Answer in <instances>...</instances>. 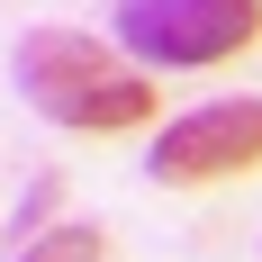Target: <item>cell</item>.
I'll use <instances>...</instances> for the list:
<instances>
[{
  "mask_svg": "<svg viewBox=\"0 0 262 262\" xmlns=\"http://www.w3.org/2000/svg\"><path fill=\"white\" fill-rule=\"evenodd\" d=\"M262 36V0H118V46L154 73H199Z\"/></svg>",
  "mask_w": 262,
  "mask_h": 262,
  "instance_id": "obj_2",
  "label": "cell"
},
{
  "mask_svg": "<svg viewBox=\"0 0 262 262\" xmlns=\"http://www.w3.org/2000/svg\"><path fill=\"white\" fill-rule=\"evenodd\" d=\"M253 163H262V100H208V108H190V118H172L154 136L145 172L163 190H208V181L253 172Z\"/></svg>",
  "mask_w": 262,
  "mask_h": 262,
  "instance_id": "obj_3",
  "label": "cell"
},
{
  "mask_svg": "<svg viewBox=\"0 0 262 262\" xmlns=\"http://www.w3.org/2000/svg\"><path fill=\"white\" fill-rule=\"evenodd\" d=\"M18 91L46 108L54 127H73V136H127V127H145L163 108L154 81L136 63H118L81 27H27L18 36Z\"/></svg>",
  "mask_w": 262,
  "mask_h": 262,
  "instance_id": "obj_1",
  "label": "cell"
},
{
  "mask_svg": "<svg viewBox=\"0 0 262 262\" xmlns=\"http://www.w3.org/2000/svg\"><path fill=\"white\" fill-rule=\"evenodd\" d=\"M18 262H108V235L100 226H46Z\"/></svg>",
  "mask_w": 262,
  "mask_h": 262,
  "instance_id": "obj_4",
  "label": "cell"
}]
</instances>
